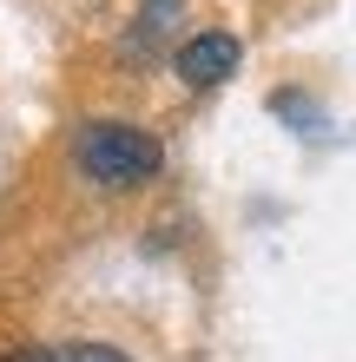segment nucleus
<instances>
[{
  "label": "nucleus",
  "instance_id": "obj_4",
  "mask_svg": "<svg viewBox=\"0 0 356 362\" xmlns=\"http://www.w3.org/2000/svg\"><path fill=\"white\" fill-rule=\"evenodd\" d=\"M0 362H47V349H20V356H0Z\"/></svg>",
  "mask_w": 356,
  "mask_h": 362
},
{
  "label": "nucleus",
  "instance_id": "obj_1",
  "mask_svg": "<svg viewBox=\"0 0 356 362\" xmlns=\"http://www.w3.org/2000/svg\"><path fill=\"white\" fill-rule=\"evenodd\" d=\"M73 165L99 191H139L165 172V145L152 132H139V125H125V119H93L73 139Z\"/></svg>",
  "mask_w": 356,
  "mask_h": 362
},
{
  "label": "nucleus",
  "instance_id": "obj_2",
  "mask_svg": "<svg viewBox=\"0 0 356 362\" xmlns=\"http://www.w3.org/2000/svg\"><path fill=\"white\" fill-rule=\"evenodd\" d=\"M238 59H244V47H238L231 33H192L172 53V66H178V79L192 93H212V86H224V79L238 73Z\"/></svg>",
  "mask_w": 356,
  "mask_h": 362
},
{
  "label": "nucleus",
  "instance_id": "obj_3",
  "mask_svg": "<svg viewBox=\"0 0 356 362\" xmlns=\"http://www.w3.org/2000/svg\"><path fill=\"white\" fill-rule=\"evenodd\" d=\"M47 362H132V356H119L113 343H67V349H47Z\"/></svg>",
  "mask_w": 356,
  "mask_h": 362
}]
</instances>
